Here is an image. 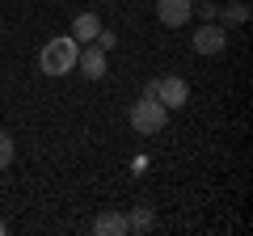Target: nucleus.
Listing matches in <instances>:
<instances>
[{"instance_id":"nucleus-1","label":"nucleus","mask_w":253,"mask_h":236,"mask_svg":"<svg viewBox=\"0 0 253 236\" xmlns=\"http://www.w3.org/2000/svg\"><path fill=\"white\" fill-rule=\"evenodd\" d=\"M76 51H81V42H76L72 34L68 38H51V42L38 51V68H42L46 76H63L76 68Z\"/></svg>"},{"instance_id":"nucleus-2","label":"nucleus","mask_w":253,"mask_h":236,"mask_svg":"<svg viewBox=\"0 0 253 236\" xmlns=\"http://www.w3.org/2000/svg\"><path fill=\"white\" fill-rule=\"evenodd\" d=\"M165 122H169V110H165L156 97H148V93L131 106V131H135V135H156Z\"/></svg>"},{"instance_id":"nucleus-3","label":"nucleus","mask_w":253,"mask_h":236,"mask_svg":"<svg viewBox=\"0 0 253 236\" xmlns=\"http://www.w3.org/2000/svg\"><path fill=\"white\" fill-rule=\"evenodd\" d=\"M148 97H156L165 110H177V106H186L190 101V84L181 80V76H161V80H148Z\"/></svg>"},{"instance_id":"nucleus-4","label":"nucleus","mask_w":253,"mask_h":236,"mask_svg":"<svg viewBox=\"0 0 253 236\" xmlns=\"http://www.w3.org/2000/svg\"><path fill=\"white\" fill-rule=\"evenodd\" d=\"M190 46H194V55H219L228 46V26H219V21H203V26L194 30V38H190Z\"/></svg>"},{"instance_id":"nucleus-5","label":"nucleus","mask_w":253,"mask_h":236,"mask_svg":"<svg viewBox=\"0 0 253 236\" xmlns=\"http://www.w3.org/2000/svg\"><path fill=\"white\" fill-rule=\"evenodd\" d=\"M76 68H81L89 80H101V76H106V51H101L97 42H81V51H76Z\"/></svg>"},{"instance_id":"nucleus-6","label":"nucleus","mask_w":253,"mask_h":236,"mask_svg":"<svg viewBox=\"0 0 253 236\" xmlns=\"http://www.w3.org/2000/svg\"><path fill=\"white\" fill-rule=\"evenodd\" d=\"M190 13H194V0H156V17H161V26H169V30L186 26Z\"/></svg>"},{"instance_id":"nucleus-7","label":"nucleus","mask_w":253,"mask_h":236,"mask_svg":"<svg viewBox=\"0 0 253 236\" xmlns=\"http://www.w3.org/2000/svg\"><path fill=\"white\" fill-rule=\"evenodd\" d=\"M93 232L97 236H126V215L123 211H101L93 219Z\"/></svg>"},{"instance_id":"nucleus-8","label":"nucleus","mask_w":253,"mask_h":236,"mask_svg":"<svg viewBox=\"0 0 253 236\" xmlns=\"http://www.w3.org/2000/svg\"><path fill=\"white\" fill-rule=\"evenodd\" d=\"M97 34H101V17L97 13H76V21H72V38L76 42H93Z\"/></svg>"},{"instance_id":"nucleus-9","label":"nucleus","mask_w":253,"mask_h":236,"mask_svg":"<svg viewBox=\"0 0 253 236\" xmlns=\"http://www.w3.org/2000/svg\"><path fill=\"white\" fill-rule=\"evenodd\" d=\"M126 232H152V211L148 207H135L126 215Z\"/></svg>"},{"instance_id":"nucleus-10","label":"nucleus","mask_w":253,"mask_h":236,"mask_svg":"<svg viewBox=\"0 0 253 236\" xmlns=\"http://www.w3.org/2000/svg\"><path fill=\"white\" fill-rule=\"evenodd\" d=\"M215 21L219 26H241V21H249V9H245V4H228V9L215 13Z\"/></svg>"},{"instance_id":"nucleus-11","label":"nucleus","mask_w":253,"mask_h":236,"mask_svg":"<svg viewBox=\"0 0 253 236\" xmlns=\"http://www.w3.org/2000/svg\"><path fill=\"white\" fill-rule=\"evenodd\" d=\"M9 164H13V135L0 131V169H9Z\"/></svg>"},{"instance_id":"nucleus-12","label":"nucleus","mask_w":253,"mask_h":236,"mask_svg":"<svg viewBox=\"0 0 253 236\" xmlns=\"http://www.w3.org/2000/svg\"><path fill=\"white\" fill-rule=\"evenodd\" d=\"M93 42H97L101 51H110V46H118V34H114V30H106V26H101V34L93 38Z\"/></svg>"},{"instance_id":"nucleus-13","label":"nucleus","mask_w":253,"mask_h":236,"mask_svg":"<svg viewBox=\"0 0 253 236\" xmlns=\"http://www.w3.org/2000/svg\"><path fill=\"white\" fill-rule=\"evenodd\" d=\"M199 13H203V17H207V21H215V13H219V4H211V0H203V4H199Z\"/></svg>"},{"instance_id":"nucleus-14","label":"nucleus","mask_w":253,"mask_h":236,"mask_svg":"<svg viewBox=\"0 0 253 236\" xmlns=\"http://www.w3.org/2000/svg\"><path fill=\"white\" fill-rule=\"evenodd\" d=\"M0 236H4V224H0Z\"/></svg>"}]
</instances>
